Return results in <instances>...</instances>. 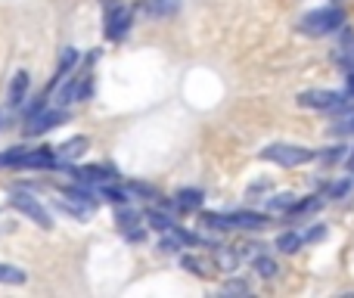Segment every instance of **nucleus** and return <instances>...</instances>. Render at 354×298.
Here are the masks:
<instances>
[{
    "mask_svg": "<svg viewBox=\"0 0 354 298\" xmlns=\"http://www.w3.org/2000/svg\"><path fill=\"white\" fill-rule=\"evenodd\" d=\"M56 147H37V149H25L19 168H56Z\"/></svg>",
    "mask_w": 354,
    "mask_h": 298,
    "instance_id": "6e6552de",
    "label": "nucleus"
},
{
    "mask_svg": "<svg viewBox=\"0 0 354 298\" xmlns=\"http://www.w3.org/2000/svg\"><path fill=\"white\" fill-rule=\"evenodd\" d=\"M348 100V93H339V91H326V87H311V91H301L295 97V103L301 109H317V112H336L339 106Z\"/></svg>",
    "mask_w": 354,
    "mask_h": 298,
    "instance_id": "7ed1b4c3",
    "label": "nucleus"
},
{
    "mask_svg": "<svg viewBox=\"0 0 354 298\" xmlns=\"http://www.w3.org/2000/svg\"><path fill=\"white\" fill-rule=\"evenodd\" d=\"M243 249H245V255H249V258H255V255H261V252H264V245L261 243H249V245H243Z\"/></svg>",
    "mask_w": 354,
    "mask_h": 298,
    "instance_id": "2f4dec72",
    "label": "nucleus"
},
{
    "mask_svg": "<svg viewBox=\"0 0 354 298\" xmlns=\"http://www.w3.org/2000/svg\"><path fill=\"white\" fill-rule=\"evenodd\" d=\"M258 156H261L264 162L280 165V168H301V165L317 158V149L299 147V143H270V147H264Z\"/></svg>",
    "mask_w": 354,
    "mask_h": 298,
    "instance_id": "f03ea898",
    "label": "nucleus"
},
{
    "mask_svg": "<svg viewBox=\"0 0 354 298\" xmlns=\"http://www.w3.org/2000/svg\"><path fill=\"white\" fill-rule=\"evenodd\" d=\"M351 189V180H339V183H333L330 187V199H342L345 193Z\"/></svg>",
    "mask_w": 354,
    "mask_h": 298,
    "instance_id": "c85d7f7f",
    "label": "nucleus"
},
{
    "mask_svg": "<svg viewBox=\"0 0 354 298\" xmlns=\"http://www.w3.org/2000/svg\"><path fill=\"white\" fill-rule=\"evenodd\" d=\"M100 196H103L106 202H112V205H124V202H131V199H128V189L109 187V183H103V187H100Z\"/></svg>",
    "mask_w": 354,
    "mask_h": 298,
    "instance_id": "a878e982",
    "label": "nucleus"
},
{
    "mask_svg": "<svg viewBox=\"0 0 354 298\" xmlns=\"http://www.w3.org/2000/svg\"><path fill=\"white\" fill-rule=\"evenodd\" d=\"M66 109H41L37 115H31L28 118V124L22 128V134L25 137H41V134H47V131H56L59 124H66Z\"/></svg>",
    "mask_w": 354,
    "mask_h": 298,
    "instance_id": "423d86ee",
    "label": "nucleus"
},
{
    "mask_svg": "<svg viewBox=\"0 0 354 298\" xmlns=\"http://www.w3.org/2000/svg\"><path fill=\"white\" fill-rule=\"evenodd\" d=\"M345 28V10L342 6H320V10H311L308 16H301L299 31L308 37H326L336 35V31Z\"/></svg>",
    "mask_w": 354,
    "mask_h": 298,
    "instance_id": "f257e3e1",
    "label": "nucleus"
},
{
    "mask_svg": "<svg viewBox=\"0 0 354 298\" xmlns=\"http://www.w3.org/2000/svg\"><path fill=\"white\" fill-rule=\"evenodd\" d=\"M202 227L205 230H233L230 224V214H221V212H202Z\"/></svg>",
    "mask_w": 354,
    "mask_h": 298,
    "instance_id": "412c9836",
    "label": "nucleus"
},
{
    "mask_svg": "<svg viewBox=\"0 0 354 298\" xmlns=\"http://www.w3.org/2000/svg\"><path fill=\"white\" fill-rule=\"evenodd\" d=\"M22 156H25V147H12V149L0 152V168H19Z\"/></svg>",
    "mask_w": 354,
    "mask_h": 298,
    "instance_id": "bb28decb",
    "label": "nucleus"
},
{
    "mask_svg": "<svg viewBox=\"0 0 354 298\" xmlns=\"http://www.w3.org/2000/svg\"><path fill=\"white\" fill-rule=\"evenodd\" d=\"M345 168H348V171H354V149L348 152V156H345Z\"/></svg>",
    "mask_w": 354,
    "mask_h": 298,
    "instance_id": "473e14b6",
    "label": "nucleus"
},
{
    "mask_svg": "<svg viewBox=\"0 0 354 298\" xmlns=\"http://www.w3.org/2000/svg\"><path fill=\"white\" fill-rule=\"evenodd\" d=\"M180 268L189 270L193 277H199V280H208V277H214V264L205 261V258H199V255H180Z\"/></svg>",
    "mask_w": 354,
    "mask_h": 298,
    "instance_id": "ddd939ff",
    "label": "nucleus"
},
{
    "mask_svg": "<svg viewBox=\"0 0 354 298\" xmlns=\"http://www.w3.org/2000/svg\"><path fill=\"white\" fill-rule=\"evenodd\" d=\"M274 245H277V252H283V255H295V252L305 245V239H301V233H295V230H283Z\"/></svg>",
    "mask_w": 354,
    "mask_h": 298,
    "instance_id": "f3484780",
    "label": "nucleus"
},
{
    "mask_svg": "<svg viewBox=\"0 0 354 298\" xmlns=\"http://www.w3.org/2000/svg\"><path fill=\"white\" fill-rule=\"evenodd\" d=\"M87 147H91V140L87 137H72V140H66L62 147H56V162L59 165H72L75 158H81L87 152Z\"/></svg>",
    "mask_w": 354,
    "mask_h": 298,
    "instance_id": "9b49d317",
    "label": "nucleus"
},
{
    "mask_svg": "<svg viewBox=\"0 0 354 298\" xmlns=\"http://www.w3.org/2000/svg\"><path fill=\"white\" fill-rule=\"evenodd\" d=\"M320 208H324V199H320V196H305V199H295L286 214L289 218H301V214H314V212H320Z\"/></svg>",
    "mask_w": 354,
    "mask_h": 298,
    "instance_id": "2eb2a0df",
    "label": "nucleus"
},
{
    "mask_svg": "<svg viewBox=\"0 0 354 298\" xmlns=\"http://www.w3.org/2000/svg\"><path fill=\"white\" fill-rule=\"evenodd\" d=\"M128 193H137V196H147V199H162V196H159V189H156V187H149V183H140V180L128 183Z\"/></svg>",
    "mask_w": 354,
    "mask_h": 298,
    "instance_id": "cd10ccee",
    "label": "nucleus"
},
{
    "mask_svg": "<svg viewBox=\"0 0 354 298\" xmlns=\"http://www.w3.org/2000/svg\"><path fill=\"white\" fill-rule=\"evenodd\" d=\"M78 91H81V75L78 78H62V87H59V93H56V106H68V103H75L78 100Z\"/></svg>",
    "mask_w": 354,
    "mask_h": 298,
    "instance_id": "a211bd4d",
    "label": "nucleus"
},
{
    "mask_svg": "<svg viewBox=\"0 0 354 298\" xmlns=\"http://www.w3.org/2000/svg\"><path fill=\"white\" fill-rule=\"evenodd\" d=\"M103 10H106V37H109V41H122L131 31L134 12H131L122 0H103Z\"/></svg>",
    "mask_w": 354,
    "mask_h": 298,
    "instance_id": "20e7f679",
    "label": "nucleus"
},
{
    "mask_svg": "<svg viewBox=\"0 0 354 298\" xmlns=\"http://www.w3.org/2000/svg\"><path fill=\"white\" fill-rule=\"evenodd\" d=\"M25 280H28V274H25L22 268H12V264H0V283H3V286H22Z\"/></svg>",
    "mask_w": 354,
    "mask_h": 298,
    "instance_id": "4be33fe9",
    "label": "nucleus"
},
{
    "mask_svg": "<svg viewBox=\"0 0 354 298\" xmlns=\"http://www.w3.org/2000/svg\"><path fill=\"white\" fill-rule=\"evenodd\" d=\"M295 196L292 193H274L270 199H264V208H268L270 214H286L289 208H292Z\"/></svg>",
    "mask_w": 354,
    "mask_h": 298,
    "instance_id": "aec40b11",
    "label": "nucleus"
},
{
    "mask_svg": "<svg viewBox=\"0 0 354 298\" xmlns=\"http://www.w3.org/2000/svg\"><path fill=\"white\" fill-rule=\"evenodd\" d=\"M218 268L224 270V274H233V270L239 268V252L227 249V245H218Z\"/></svg>",
    "mask_w": 354,
    "mask_h": 298,
    "instance_id": "b1692460",
    "label": "nucleus"
},
{
    "mask_svg": "<svg viewBox=\"0 0 354 298\" xmlns=\"http://www.w3.org/2000/svg\"><path fill=\"white\" fill-rule=\"evenodd\" d=\"M147 221H149V227H153V230H159V233H168L174 227V221L168 218L165 212H156V208H149V212H147Z\"/></svg>",
    "mask_w": 354,
    "mask_h": 298,
    "instance_id": "393cba45",
    "label": "nucleus"
},
{
    "mask_svg": "<svg viewBox=\"0 0 354 298\" xmlns=\"http://www.w3.org/2000/svg\"><path fill=\"white\" fill-rule=\"evenodd\" d=\"M183 0H147V12L153 19H168V16H177Z\"/></svg>",
    "mask_w": 354,
    "mask_h": 298,
    "instance_id": "4468645a",
    "label": "nucleus"
},
{
    "mask_svg": "<svg viewBox=\"0 0 354 298\" xmlns=\"http://www.w3.org/2000/svg\"><path fill=\"white\" fill-rule=\"evenodd\" d=\"M10 205L16 208L19 214H25V218H31L41 230H50L53 227V214L47 212V208L41 205V199H35L31 193H22V189H16V193L10 196Z\"/></svg>",
    "mask_w": 354,
    "mask_h": 298,
    "instance_id": "39448f33",
    "label": "nucleus"
},
{
    "mask_svg": "<svg viewBox=\"0 0 354 298\" xmlns=\"http://www.w3.org/2000/svg\"><path fill=\"white\" fill-rule=\"evenodd\" d=\"M140 221H143V214L137 212V208H131L128 202H124V205H118V212H115V224L122 227L124 233L134 230V227H140Z\"/></svg>",
    "mask_w": 354,
    "mask_h": 298,
    "instance_id": "dca6fc26",
    "label": "nucleus"
},
{
    "mask_svg": "<svg viewBox=\"0 0 354 298\" xmlns=\"http://www.w3.org/2000/svg\"><path fill=\"white\" fill-rule=\"evenodd\" d=\"M345 156H348V147H345V143H333V147H324L317 152V158L324 165H339Z\"/></svg>",
    "mask_w": 354,
    "mask_h": 298,
    "instance_id": "5701e85b",
    "label": "nucleus"
},
{
    "mask_svg": "<svg viewBox=\"0 0 354 298\" xmlns=\"http://www.w3.org/2000/svg\"><path fill=\"white\" fill-rule=\"evenodd\" d=\"M252 268H255V274H258V277H264V280H274V277L280 274V268H277V261H274V258H270V255H264V252H261V255H255V258H252Z\"/></svg>",
    "mask_w": 354,
    "mask_h": 298,
    "instance_id": "6ab92c4d",
    "label": "nucleus"
},
{
    "mask_svg": "<svg viewBox=\"0 0 354 298\" xmlns=\"http://www.w3.org/2000/svg\"><path fill=\"white\" fill-rule=\"evenodd\" d=\"M75 183H87V187H103V183H112L115 180V168L109 165H84V168H68Z\"/></svg>",
    "mask_w": 354,
    "mask_h": 298,
    "instance_id": "0eeeda50",
    "label": "nucleus"
},
{
    "mask_svg": "<svg viewBox=\"0 0 354 298\" xmlns=\"http://www.w3.org/2000/svg\"><path fill=\"white\" fill-rule=\"evenodd\" d=\"M324 227H314L311 233H301V239H305V243H317V239H324Z\"/></svg>",
    "mask_w": 354,
    "mask_h": 298,
    "instance_id": "7c9ffc66",
    "label": "nucleus"
},
{
    "mask_svg": "<svg viewBox=\"0 0 354 298\" xmlns=\"http://www.w3.org/2000/svg\"><path fill=\"white\" fill-rule=\"evenodd\" d=\"M224 292L230 295V292H249V286L245 283H239V280H230V283H224Z\"/></svg>",
    "mask_w": 354,
    "mask_h": 298,
    "instance_id": "c756f323",
    "label": "nucleus"
},
{
    "mask_svg": "<svg viewBox=\"0 0 354 298\" xmlns=\"http://www.w3.org/2000/svg\"><path fill=\"white\" fill-rule=\"evenodd\" d=\"M28 87H31L28 72L19 68V72L12 75V81H10V91H6V103H10V109H22L25 97H28Z\"/></svg>",
    "mask_w": 354,
    "mask_h": 298,
    "instance_id": "9d476101",
    "label": "nucleus"
},
{
    "mask_svg": "<svg viewBox=\"0 0 354 298\" xmlns=\"http://www.w3.org/2000/svg\"><path fill=\"white\" fill-rule=\"evenodd\" d=\"M233 230H264L270 227V214L264 212H230Z\"/></svg>",
    "mask_w": 354,
    "mask_h": 298,
    "instance_id": "1a4fd4ad",
    "label": "nucleus"
},
{
    "mask_svg": "<svg viewBox=\"0 0 354 298\" xmlns=\"http://www.w3.org/2000/svg\"><path fill=\"white\" fill-rule=\"evenodd\" d=\"M202 202H205V193L202 189H196V187H187V189H180V193L174 196V208L177 212H196V208H202Z\"/></svg>",
    "mask_w": 354,
    "mask_h": 298,
    "instance_id": "f8f14e48",
    "label": "nucleus"
}]
</instances>
